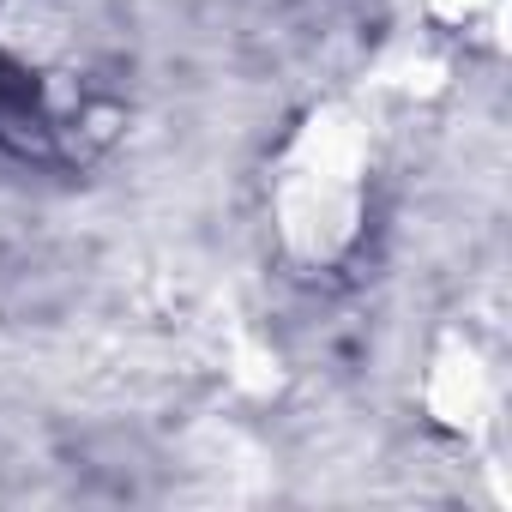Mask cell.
<instances>
[{
  "mask_svg": "<svg viewBox=\"0 0 512 512\" xmlns=\"http://www.w3.org/2000/svg\"><path fill=\"white\" fill-rule=\"evenodd\" d=\"M49 139V115H43V97H37V79L25 67H13L0 55V145L7 151H37Z\"/></svg>",
  "mask_w": 512,
  "mask_h": 512,
  "instance_id": "6da1fadb",
  "label": "cell"
}]
</instances>
